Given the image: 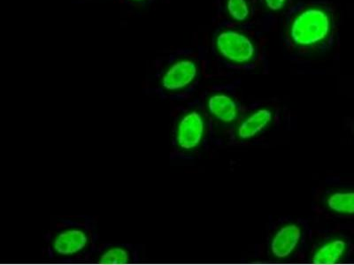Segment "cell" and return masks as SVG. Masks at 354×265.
<instances>
[{"label":"cell","instance_id":"6da1fadb","mask_svg":"<svg viewBox=\"0 0 354 265\" xmlns=\"http://www.w3.org/2000/svg\"><path fill=\"white\" fill-rule=\"evenodd\" d=\"M95 242L94 227L91 219L62 221L50 233V257L82 255L93 247Z\"/></svg>","mask_w":354,"mask_h":265},{"label":"cell","instance_id":"7a4b0ae2","mask_svg":"<svg viewBox=\"0 0 354 265\" xmlns=\"http://www.w3.org/2000/svg\"><path fill=\"white\" fill-rule=\"evenodd\" d=\"M332 30L330 14L321 6L303 9L290 22L288 35L299 48H312L324 43Z\"/></svg>","mask_w":354,"mask_h":265},{"label":"cell","instance_id":"3957f363","mask_svg":"<svg viewBox=\"0 0 354 265\" xmlns=\"http://www.w3.org/2000/svg\"><path fill=\"white\" fill-rule=\"evenodd\" d=\"M216 48L221 58L233 64H248L257 57V46L248 35L226 30L217 35Z\"/></svg>","mask_w":354,"mask_h":265},{"label":"cell","instance_id":"277c9868","mask_svg":"<svg viewBox=\"0 0 354 265\" xmlns=\"http://www.w3.org/2000/svg\"><path fill=\"white\" fill-rule=\"evenodd\" d=\"M205 134L203 117L194 110L183 117L176 131V143L180 149L191 150L201 143Z\"/></svg>","mask_w":354,"mask_h":265},{"label":"cell","instance_id":"5b68a950","mask_svg":"<svg viewBox=\"0 0 354 265\" xmlns=\"http://www.w3.org/2000/svg\"><path fill=\"white\" fill-rule=\"evenodd\" d=\"M197 64L191 59H182L170 66L161 79V86L169 92H175L187 88L197 78Z\"/></svg>","mask_w":354,"mask_h":265},{"label":"cell","instance_id":"8992f818","mask_svg":"<svg viewBox=\"0 0 354 265\" xmlns=\"http://www.w3.org/2000/svg\"><path fill=\"white\" fill-rule=\"evenodd\" d=\"M301 239V229L290 224L278 230L271 242V252L274 257L283 259L290 257L298 247Z\"/></svg>","mask_w":354,"mask_h":265},{"label":"cell","instance_id":"52a82bcc","mask_svg":"<svg viewBox=\"0 0 354 265\" xmlns=\"http://www.w3.org/2000/svg\"><path fill=\"white\" fill-rule=\"evenodd\" d=\"M207 108L218 121L232 123L238 118V106L232 97L225 94H214L209 97Z\"/></svg>","mask_w":354,"mask_h":265},{"label":"cell","instance_id":"ba28073f","mask_svg":"<svg viewBox=\"0 0 354 265\" xmlns=\"http://www.w3.org/2000/svg\"><path fill=\"white\" fill-rule=\"evenodd\" d=\"M273 119V113L268 109L256 110L240 124L238 137L242 140H248L264 130Z\"/></svg>","mask_w":354,"mask_h":265},{"label":"cell","instance_id":"9c48e42d","mask_svg":"<svg viewBox=\"0 0 354 265\" xmlns=\"http://www.w3.org/2000/svg\"><path fill=\"white\" fill-rule=\"evenodd\" d=\"M346 251V242L342 239H333L321 246L315 252L312 260L315 264H335L342 259Z\"/></svg>","mask_w":354,"mask_h":265},{"label":"cell","instance_id":"30bf717a","mask_svg":"<svg viewBox=\"0 0 354 265\" xmlns=\"http://www.w3.org/2000/svg\"><path fill=\"white\" fill-rule=\"evenodd\" d=\"M134 252L128 246H111L100 253L97 262L106 264H124L133 260Z\"/></svg>","mask_w":354,"mask_h":265},{"label":"cell","instance_id":"8fae6325","mask_svg":"<svg viewBox=\"0 0 354 265\" xmlns=\"http://www.w3.org/2000/svg\"><path fill=\"white\" fill-rule=\"evenodd\" d=\"M327 206L334 213L354 214V192H337L328 197Z\"/></svg>","mask_w":354,"mask_h":265},{"label":"cell","instance_id":"7c38bea8","mask_svg":"<svg viewBox=\"0 0 354 265\" xmlns=\"http://www.w3.org/2000/svg\"><path fill=\"white\" fill-rule=\"evenodd\" d=\"M227 14L236 21H245L250 17V6L248 0H227Z\"/></svg>","mask_w":354,"mask_h":265},{"label":"cell","instance_id":"4fadbf2b","mask_svg":"<svg viewBox=\"0 0 354 265\" xmlns=\"http://www.w3.org/2000/svg\"><path fill=\"white\" fill-rule=\"evenodd\" d=\"M263 1L270 10L277 12L282 10L286 6L288 0H263Z\"/></svg>","mask_w":354,"mask_h":265},{"label":"cell","instance_id":"5bb4252c","mask_svg":"<svg viewBox=\"0 0 354 265\" xmlns=\"http://www.w3.org/2000/svg\"><path fill=\"white\" fill-rule=\"evenodd\" d=\"M135 1H142V0H135Z\"/></svg>","mask_w":354,"mask_h":265}]
</instances>
